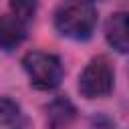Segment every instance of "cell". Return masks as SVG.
I'll use <instances>...</instances> for the list:
<instances>
[{
    "label": "cell",
    "mask_w": 129,
    "mask_h": 129,
    "mask_svg": "<svg viewBox=\"0 0 129 129\" xmlns=\"http://www.w3.org/2000/svg\"><path fill=\"white\" fill-rule=\"evenodd\" d=\"M97 24V10L87 0H71L54 14L56 30L73 40H87Z\"/></svg>",
    "instance_id": "1"
},
{
    "label": "cell",
    "mask_w": 129,
    "mask_h": 129,
    "mask_svg": "<svg viewBox=\"0 0 129 129\" xmlns=\"http://www.w3.org/2000/svg\"><path fill=\"white\" fill-rule=\"evenodd\" d=\"M22 67L30 79V85L40 91H50L62 81V62L56 54L44 50H30L22 58Z\"/></svg>",
    "instance_id": "2"
},
{
    "label": "cell",
    "mask_w": 129,
    "mask_h": 129,
    "mask_svg": "<svg viewBox=\"0 0 129 129\" xmlns=\"http://www.w3.org/2000/svg\"><path fill=\"white\" fill-rule=\"evenodd\" d=\"M115 75L105 56H95L79 75V93L87 99H101L113 91Z\"/></svg>",
    "instance_id": "3"
},
{
    "label": "cell",
    "mask_w": 129,
    "mask_h": 129,
    "mask_svg": "<svg viewBox=\"0 0 129 129\" xmlns=\"http://www.w3.org/2000/svg\"><path fill=\"white\" fill-rule=\"evenodd\" d=\"M107 42L117 52H129V12H115L105 24Z\"/></svg>",
    "instance_id": "4"
},
{
    "label": "cell",
    "mask_w": 129,
    "mask_h": 129,
    "mask_svg": "<svg viewBox=\"0 0 129 129\" xmlns=\"http://www.w3.org/2000/svg\"><path fill=\"white\" fill-rule=\"evenodd\" d=\"M26 26L24 22H20L16 16L12 14H6L2 18V30H0V42H2V48L6 52H10L12 48H16V44L22 42V38L26 36Z\"/></svg>",
    "instance_id": "5"
},
{
    "label": "cell",
    "mask_w": 129,
    "mask_h": 129,
    "mask_svg": "<svg viewBox=\"0 0 129 129\" xmlns=\"http://www.w3.org/2000/svg\"><path fill=\"white\" fill-rule=\"evenodd\" d=\"M73 117H75V107L69 99H56L46 109V119H48V125L52 129L67 127L73 121Z\"/></svg>",
    "instance_id": "6"
},
{
    "label": "cell",
    "mask_w": 129,
    "mask_h": 129,
    "mask_svg": "<svg viewBox=\"0 0 129 129\" xmlns=\"http://www.w3.org/2000/svg\"><path fill=\"white\" fill-rule=\"evenodd\" d=\"M20 125H22L20 107L12 99L2 97V101H0V129H20Z\"/></svg>",
    "instance_id": "7"
},
{
    "label": "cell",
    "mask_w": 129,
    "mask_h": 129,
    "mask_svg": "<svg viewBox=\"0 0 129 129\" xmlns=\"http://www.w3.org/2000/svg\"><path fill=\"white\" fill-rule=\"evenodd\" d=\"M10 12L20 22L28 24L36 12V0H10Z\"/></svg>",
    "instance_id": "8"
}]
</instances>
